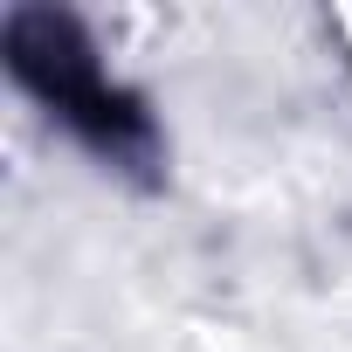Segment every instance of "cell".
I'll list each match as a JSON object with an SVG mask.
<instances>
[{"label": "cell", "instance_id": "1", "mask_svg": "<svg viewBox=\"0 0 352 352\" xmlns=\"http://www.w3.org/2000/svg\"><path fill=\"white\" fill-rule=\"evenodd\" d=\"M8 69H14L76 138H90L104 159L124 166V159H145V152H152V124H145L138 97H124V90H111V83L97 76L90 42L76 35L69 14H49V8L14 14V21H8Z\"/></svg>", "mask_w": 352, "mask_h": 352}]
</instances>
